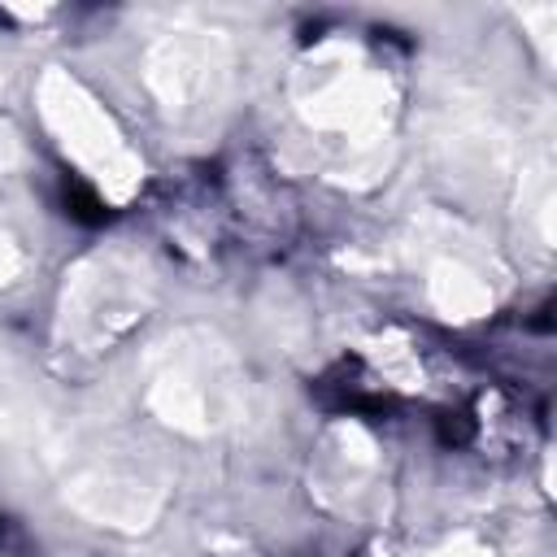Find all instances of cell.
<instances>
[{"label":"cell","mask_w":557,"mask_h":557,"mask_svg":"<svg viewBox=\"0 0 557 557\" xmlns=\"http://www.w3.org/2000/svg\"><path fill=\"white\" fill-rule=\"evenodd\" d=\"M65 205H70V213L78 218V222H104L109 213H104V205H100V196L87 187V183H78V178H70L65 183Z\"/></svg>","instance_id":"obj_1"}]
</instances>
